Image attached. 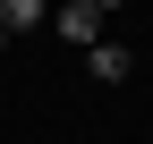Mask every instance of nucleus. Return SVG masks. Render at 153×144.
<instances>
[{"mask_svg": "<svg viewBox=\"0 0 153 144\" xmlns=\"http://www.w3.org/2000/svg\"><path fill=\"white\" fill-rule=\"evenodd\" d=\"M34 26H51L43 0H0V34H34Z\"/></svg>", "mask_w": 153, "mask_h": 144, "instance_id": "f03ea898", "label": "nucleus"}, {"mask_svg": "<svg viewBox=\"0 0 153 144\" xmlns=\"http://www.w3.org/2000/svg\"><path fill=\"white\" fill-rule=\"evenodd\" d=\"M102 26H111V9L102 0H68V9H51V34H60V43H102Z\"/></svg>", "mask_w": 153, "mask_h": 144, "instance_id": "f257e3e1", "label": "nucleus"}, {"mask_svg": "<svg viewBox=\"0 0 153 144\" xmlns=\"http://www.w3.org/2000/svg\"><path fill=\"white\" fill-rule=\"evenodd\" d=\"M0 51H9V34H0Z\"/></svg>", "mask_w": 153, "mask_h": 144, "instance_id": "20e7f679", "label": "nucleus"}, {"mask_svg": "<svg viewBox=\"0 0 153 144\" xmlns=\"http://www.w3.org/2000/svg\"><path fill=\"white\" fill-rule=\"evenodd\" d=\"M85 68H94L102 85H119V76H128V43H94V51H85Z\"/></svg>", "mask_w": 153, "mask_h": 144, "instance_id": "7ed1b4c3", "label": "nucleus"}]
</instances>
